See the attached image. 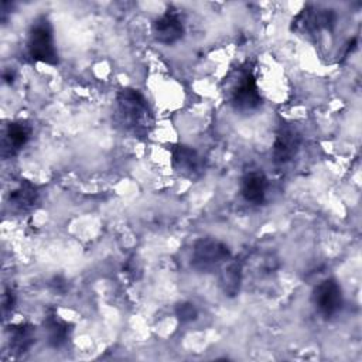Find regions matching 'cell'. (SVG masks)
I'll return each instance as SVG.
<instances>
[{
	"label": "cell",
	"instance_id": "1",
	"mask_svg": "<svg viewBox=\"0 0 362 362\" xmlns=\"http://www.w3.org/2000/svg\"><path fill=\"white\" fill-rule=\"evenodd\" d=\"M116 100L124 129L134 136H147L153 126V115L144 95L139 89L124 88L117 93Z\"/></svg>",
	"mask_w": 362,
	"mask_h": 362
},
{
	"label": "cell",
	"instance_id": "2",
	"mask_svg": "<svg viewBox=\"0 0 362 362\" xmlns=\"http://www.w3.org/2000/svg\"><path fill=\"white\" fill-rule=\"evenodd\" d=\"M228 100L232 109L239 113H250L260 107L263 98L252 69H239L228 88Z\"/></svg>",
	"mask_w": 362,
	"mask_h": 362
},
{
	"label": "cell",
	"instance_id": "3",
	"mask_svg": "<svg viewBox=\"0 0 362 362\" xmlns=\"http://www.w3.org/2000/svg\"><path fill=\"white\" fill-rule=\"evenodd\" d=\"M230 259L229 247L216 238H201L194 243L191 266L199 273H214Z\"/></svg>",
	"mask_w": 362,
	"mask_h": 362
},
{
	"label": "cell",
	"instance_id": "4",
	"mask_svg": "<svg viewBox=\"0 0 362 362\" xmlns=\"http://www.w3.org/2000/svg\"><path fill=\"white\" fill-rule=\"evenodd\" d=\"M27 52L28 57L37 62L49 65L58 64L52 27L45 17H40L33 23L27 38Z\"/></svg>",
	"mask_w": 362,
	"mask_h": 362
},
{
	"label": "cell",
	"instance_id": "5",
	"mask_svg": "<svg viewBox=\"0 0 362 362\" xmlns=\"http://www.w3.org/2000/svg\"><path fill=\"white\" fill-rule=\"evenodd\" d=\"M311 301L317 313L324 320H331L342 310L344 305V296L339 283L332 277L324 279L313 288Z\"/></svg>",
	"mask_w": 362,
	"mask_h": 362
},
{
	"label": "cell",
	"instance_id": "6",
	"mask_svg": "<svg viewBox=\"0 0 362 362\" xmlns=\"http://www.w3.org/2000/svg\"><path fill=\"white\" fill-rule=\"evenodd\" d=\"M335 24V13L329 8L305 6L294 18L291 28L303 34H315L332 30Z\"/></svg>",
	"mask_w": 362,
	"mask_h": 362
},
{
	"label": "cell",
	"instance_id": "7",
	"mask_svg": "<svg viewBox=\"0 0 362 362\" xmlns=\"http://www.w3.org/2000/svg\"><path fill=\"white\" fill-rule=\"evenodd\" d=\"M171 164L175 173L189 180L199 178L205 171L204 157L185 144H177L171 148Z\"/></svg>",
	"mask_w": 362,
	"mask_h": 362
},
{
	"label": "cell",
	"instance_id": "8",
	"mask_svg": "<svg viewBox=\"0 0 362 362\" xmlns=\"http://www.w3.org/2000/svg\"><path fill=\"white\" fill-rule=\"evenodd\" d=\"M301 141V134L296 127L288 124L281 126L277 130L272 146V158L274 164L283 165L290 163L297 156Z\"/></svg>",
	"mask_w": 362,
	"mask_h": 362
},
{
	"label": "cell",
	"instance_id": "9",
	"mask_svg": "<svg viewBox=\"0 0 362 362\" xmlns=\"http://www.w3.org/2000/svg\"><path fill=\"white\" fill-rule=\"evenodd\" d=\"M151 31L156 41L164 45H173L184 37L185 27L181 20V16L174 10L168 8L164 14H161L158 18L153 21Z\"/></svg>",
	"mask_w": 362,
	"mask_h": 362
},
{
	"label": "cell",
	"instance_id": "10",
	"mask_svg": "<svg viewBox=\"0 0 362 362\" xmlns=\"http://www.w3.org/2000/svg\"><path fill=\"white\" fill-rule=\"evenodd\" d=\"M33 134V127L27 120L10 122L4 130L1 154L4 158L13 157L20 153L24 146L30 141Z\"/></svg>",
	"mask_w": 362,
	"mask_h": 362
},
{
	"label": "cell",
	"instance_id": "11",
	"mask_svg": "<svg viewBox=\"0 0 362 362\" xmlns=\"http://www.w3.org/2000/svg\"><path fill=\"white\" fill-rule=\"evenodd\" d=\"M269 181L260 168L249 170L243 174L240 181V194L243 199L252 205H260L266 199Z\"/></svg>",
	"mask_w": 362,
	"mask_h": 362
},
{
	"label": "cell",
	"instance_id": "12",
	"mask_svg": "<svg viewBox=\"0 0 362 362\" xmlns=\"http://www.w3.org/2000/svg\"><path fill=\"white\" fill-rule=\"evenodd\" d=\"M42 324L49 346L58 349L68 344L72 332V325L68 321L62 320L55 311H49Z\"/></svg>",
	"mask_w": 362,
	"mask_h": 362
},
{
	"label": "cell",
	"instance_id": "13",
	"mask_svg": "<svg viewBox=\"0 0 362 362\" xmlns=\"http://www.w3.org/2000/svg\"><path fill=\"white\" fill-rule=\"evenodd\" d=\"M35 342V328L28 322L10 325L8 328V346L14 356L24 355L31 349Z\"/></svg>",
	"mask_w": 362,
	"mask_h": 362
},
{
	"label": "cell",
	"instance_id": "14",
	"mask_svg": "<svg viewBox=\"0 0 362 362\" xmlns=\"http://www.w3.org/2000/svg\"><path fill=\"white\" fill-rule=\"evenodd\" d=\"M38 201V189L28 180H21L20 184L10 191L8 204L13 209L21 212L31 209Z\"/></svg>",
	"mask_w": 362,
	"mask_h": 362
},
{
	"label": "cell",
	"instance_id": "15",
	"mask_svg": "<svg viewBox=\"0 0 362 362\" xmlns=\"http://www.w3.org/2000/svg\"><path fill=\"white\" fill-rule=\"evenodd\" d=\"M219 283L222 287V291L228 297L238 296L240 290L242 283V267L238 262H229L222 266V272L219 276Z\"/></svg>",
	"mask_w": 362,
	"mask_h": 362
},
{
	"label": "cell",
	"instance_id": "16",
	"mask_svg": "<svg viewBox=\"0 0 362 362\" xmlns=\"http://www.w3.org/2000/svg\"><path fill=\"white\" fill-rule=\"evenodd\" d=\"M175 317L181 324H189L197 320L198 310L191 301H181L175 305Z\"/></svg>",
	"mask_w": 362,
	"mask_h": 362
},
{
	"label": "cell",
	"instance_id": "17",
	"mask_svg": "<svg viewBox=\"0 0 362 362\" xmlns=\"http://www.w3.org/2000/svg\"><path fill=\"white\" fill-rule=\"evenodd\" d=\"M3 313L7 314V313H11L14 305H16V294L11 288H6L4 290V294H3Z\"/></svg>",
	"mask_w": 362,
	"mask_h": 362
},
{
	"label": "cell",
	"instance_id": "18",
	"mask_svg": "<svg viewBox=\"0 0 362 362\" xmlns=\"http://www.w3.org/2000/svg\"><path fill=\"white\" fill-rule=\"evenodd\" d=\"M3 79L7 82V83H13V81H14V72L13 71H4L3 72Z\"/></svg>",
	"mask_w": 362,
	"mask_h": 362
}]
</instances>
